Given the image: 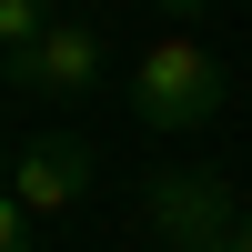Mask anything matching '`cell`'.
Returning <instances> with one entry per match:
<instances>
[{
	"mask_svg": "<svg viewBox=\"0 0 252 252\" xmlns=\"http://www.w3.org/2000/svg\"><path fill=\"white\" fill-rule=\"evenodd\" d=\"M141 222H152L161 252H202V242H232V232H242V202H232L222 172H152Z\"/></svg>",
	"mask_w": 252,
	"mask_h": 252,
	"instance_id": "cell-2",
	"label": "cell"
},
{
	"mask_svg": "<svg viewBox=\"0 0 252 252\" xmlns=\"http://www.w3.org/2000/svg\"><path fill=\"white\" fill-rule=\"evenodd\" d=\"M131 111H141V131H161V141L212 131V111H222V61L202 51L192 31H161L152 51L131 61Z\"/></svg>",
	"mask_w": 252,
	"mask_h": 252,
	"instance_id": "cell-1",
	"label": "cell"
},
{
	"mask_svg": "<svg viewBox=\"0 0 252 252\" xmlns=\"http://www.w3.org/2000/svg\"><path fill=\"white\" fill-rule=\"evenodd\" d=\"M242 252H252V212H242Z\"/></svg>",
	"mask_w": 252,
	"mask_h": 252,
	"instance_id": "cell-9",
	"label": "cell"
},
{
	"mask_svg": "<svg viewBox=\"0 0 252 252\" xmlns=\"http://www.w3.org/2000/svg\"><path fill=\"white\" fill-rule=\"evenodd\" d=\"M161 20H172V31H192V20H212V0H152Z\"/></svg>",
	"mask_w": 252,
	"mask_h": 252,
	"instance_id": "cell-7",
	"label": "cell"
},
{
	"mask_svg": "<svg viewBox=\"0 0 252 252\" xmlns=\"http://www.w3.org/2000/svg\"><path fill=\"white\" fill-rule=\"evenodd\" d=\"M40 31H51V0H0V61H10V51H31Z\"/></svg>",
	"mask_w": 252,
	"mask_h": 252,
	"instance_id": "cell-5",
	"label": "cell"
},
{
	"mask_svg": "<svg viewBox=\"0 0 252 252\" xmlns=\"http://www.w3.org/2000/svg\"><path fill=\"white\" fill-rule=\"evenodd\" d=\"M202 252H242V232H232V242H202Z\"/></svg>",
	"mask_w": 252,
	"mask_h": 252,
	"instance_id": "cell-8",
	"label": "cell"
},
{
	"mask_svg": "<svg viewBox=\"0 0 252 252\" xmlns=\"http://www.w3.org/2000/svg\"><path fill=\"white\" fill-rule=\"evenodd\" d=\"M91 172H101L91 141H20L0 192H10L31 222H61V212H81V202H91Z\"/></svg>",
	"mask_w": 252,
	"mask_h": 252,
	"instance_id": "cell-3",
	"label": "cell"
},
{
	"mask_svg": "<svg viewBox=\"0 0 252 252\" xmlns=\"http://www.w3.org/2000/svg\"><path fill=\"white\" fill-rule=\"evenodd\" d=\"M0 252H31V212H20L10 192H0Z\"/></svg>",
	"mask_w": 252,
	"mask_h": 252,
	"instance_id": "cell-6",
	"label": "cell"
},
{
	"mask_svg": "<svg viewBox=\"0 0 252 252\" xmlns=\"http://www.w3.org/2000/svg\"><path fill=\"white\" fill-rule=\"evenodd\" d=\"M101 61H111V40H101L91 20H51L31 51H10V91H51V101H71V91H91V81H101Z\"/></svg>",
	"mask_w": 252,
	"mask_h": 252,
	"instance_id": "cell-4",
	"label": "cell"
}]
</instances>
